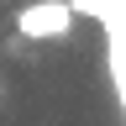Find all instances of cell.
<instances>
[{"instance_id": "6da1fadb", "label": "cell", "mask_w": 126, "mask_h": 126, "mask_svg": "<svg viewBox=\"0 0 126 126\" xmlns=\"http://www.w3.org/2000/svg\"><path fill=\"white\" fill-rule=\"evenodd\" d=\"M74 21H79L74 0H26L16 11V37L21 42H58L74 32Z\"/></svg>"}]
</instances>
